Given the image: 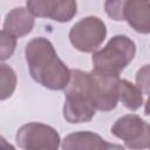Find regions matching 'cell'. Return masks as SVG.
Returning a JSON list of instances; mask_svg holds the SVG:
<instances>
[{
    "label": "cell",
    "instance_id": "obj_6",
    "mask_svg": "<svg viewBox=\"0 0 150 150\" xmlns=\"http://www.w3.org/2000/svg\"><path fill=\"white\" fill-rule=\"evenodd\" d=\"M66 91V100L63 104V118L68 123H86L93 120L96 112V108L81 87L68 83Z\"/></svg>",
    "mask_w": 150,
    "mask_h": 150
},
{
    "label": "cell",
    "instance_id": "obj_13",
    "mask_svg": "<svg viewBox=\"0 0 150 150\" xmlns=\"http://www.w3.org/2000/svg\"><path fill=\"white\" fill-rule=\"evenodd\" d=\"M0 74H1V93H0V98L1 101H5L6 98L11 97L16 88V74L6 63L0 64Z\"/></svg>",
    "mask_w": 150,
    "mask_h": 150
},
{
    "label": "cell",
    "instance_id": "obj_4",
    "mask_svg": "<svg viewBox=\"0 0 150 150\" xmlns=\"http://www.w3.org/2000/svg\"><path fill=\"white\" fill-rule=\"evenodd\" d=\"M16 144L26 150H56L60 146V135L50 125L30 122L20 127L15 135Z\"/></svg>",
    "mask_w": 150,
    "mask_h": 150
},
{
    "label": "cell",
    "instance_id": "obj_12",
    "mask_svg": "<svg viewBox=\"0 0 150 150\" xmlns=\"http://www.w3.org/2000/svg\"><path fill=\"white\" fill-rule=\"evenodd\" d=\"M118 98L123 103V105L135 111L139 109L143 104V93L136 86L129 82L128 80H121L118 82Z\"/></svg>",
    "mask_w": 150,
    "mask_h": 150
},
{
    "label": "cell",
    "instance_id": "obj_9",
    "mask_svg": "<svg viewBox=\"0 0 150 150\" xmlns=\"http://www.w3.org/2000/svg\"><path fill=\"white\" fill-rule=\"evenodd\" d=\"M61 148L63 150H105L112 148L121 149L122 146L108 143L98 134H95L93 131H77L67 135L62 141Z\"/></svg>",
    "mask_w": 150,
    "mask_h": 150
},
{
    "label": "cell",
    "instance_id": "obj_3",
    "mask_svg": "<svg viewBox=\"0 0 150 150\" xmlns=\"http://www.w3.org/2000/svg\"><path fill=\"white\" fill-rule=\"evenodd\" d=\"M107 36L105 23L97 16L90 15L77 21L69 32L73 47L83 53H94Z\"/></svg>",
    "mask_w": 150,
    "mask_h": 150
},
{
    "label": "cell",
    "instance_id": "obj_8",
    "mask_svg": "<svg viewBox=\"0 0 150 150\" xmlns=\"http://www.w3.org/2000/svg\"><path fill=\"white\" fill-rule=\"evenodd\" d=\"M26 5L34 16L56 22H68L77 12L76 0H27Z\"/></svg>",
    "mask_w": 150,
    "mask_h": 150
},
{
    "label": "cell",
    "instance_id": "obj_2",
    "mask_svg": "<svg viewBox=\"0 0 150 150\" xmlns=\"http://www.w3.org/2000/svg\"><path fill=\"white\" fill-rule=\"evenodd\" d=\"M136 54L135 42L127 35H115L100 50L94 52L91 62L95 71L120 76L121 71L134 60Z\"/></svg>",
    "mask_w": 150,
    "mask_h": 150
},
{
    "label": "cell",
    "instance_id": "obj_10",
    "mask_svg": "<svg viewBox=\"0 0 150 150\" xmlns=\"http://www.w3.org/2000/svg\"><path fill=\"white\" fill-rule=\"evenodd\" d=\"M124 19L137 33H150V0H128Z\"/></svg>",
    "mask_w": 150,
    "mask_h": 150
},
{
    "label": "cell",
    "instance_id": "obj_5",
    "mask_svg": "<svg viewBox=\"0 0 150 150\" xmlns=\"http://www.w3.org/2000/svg\"><path fill=\"white\" fill-rule=\"evenodd\" d=\"M111 134L122 139L129 149L150 148V124L138 115L128 114L116 120Z\"/></svg>",
    "mask_w": 150,
    "mask_h": 150
},
{
    "label": "cell",
    "instance_id": "obj_1",
    "mask_svg": "<svg viewBox=\"0 0 150 150\" xmlns=\"http://www.w3.org/2000/svg\"><path fill=\"white\" fill-rule=\"evenodd\" d=\"M26 62L34 81L50 90H64L71 70L59 57L52 42L42 36L32 39L25 48Z\"/></svg>",
    "mask_w": 150,
    "mask_h": 150
},
{
    "label": "cell",
    "instance_id": "obj_14",
    "mask_svg": "<svg viewBox=\"0 0 150 150\" xmlns=\"http://www.w3.org/2000/svg\"><path fill=\"white\" fill-rule=\"evenodd\" d=\"M0 59L1 61H6L7 59H9L14 50H15V46H16V39L14 35H12L11 33H8L7 30L2 29L0 33Z\"/></svg>",
    "mask_w": 150,
    "mask_h": 150
},
{
    "label": "cell",
    "instance_id": "obj_17",
    "mask_svg": "<svg viewBox=\"0 0 150 150\" xmlns=\"http://www.w3.org/2000/svg\"><path fill=\"white\" fill-rule=\"evenodd\" d=\"M144 114L146 116H150V94H149V97H148L146 103H145V107H144Z\"/></svg>",
    "mask_w": 150,
    "mask_h": 150
},
{
    "label": "cell",
    "instance_id": "obj_11",
    "mask_svg": "<svg viewBox=\"0 0 150 150\" xmlns=\"http://www.w3.org/2000/svg\"><path fill=\"white\" fill-rule=\"evenodd\" d=\"M34 23V15L27 7H16L6 14L2 29L15 38H22L32 32Z\"/></svg>",
    "mask_w": 150,
    "mask_h": 150
},
{
    "label": "cell",
    "instance_id": "obj_16",
    "mask_svg": "<svg viewBox=\"0 0 150 150\" xmlns=\"http://www.w3.org/2000/svg\"><path fill=\"white\" fill-rule=\"evenodd\" d=\"M135 81L143 94H150V64H145L137 70Z\"/></svg>",
    "mask_w": 150,
    "mask_h": 150
},
{
    "label": "cell",
    "instance_id": "obj_15",
    "mask_svg": "<svg viewBox=\"0 0 150 150\" xmlns=\"http://www.w3.org/2000/svg\"><path fill=\"white\" fill-rule=\"evenodd\" d=\"M127 2L128 0H105L104 11L110 19L115 21H123L125 20L124 13Z\"/></svg>",
    "mask_w": 150,
    "mask_h": 150
},
{
    "label": "cell",
    "instance_id": "obj_7",
    "mask_svg": "<svg viewBox=\"0 0 150 150\" xmlns=\"http://www.w3.org/2000/svg\"><path fill=\"white\" fill-rule=\"evenodd\" d=\"M93 74V102L97 110L110 111L116 108L118 98L120 76H111L97 73Z\"/></svg>",
    "mask_w": 150,
    "mask_h": 150
}]
</instances>
